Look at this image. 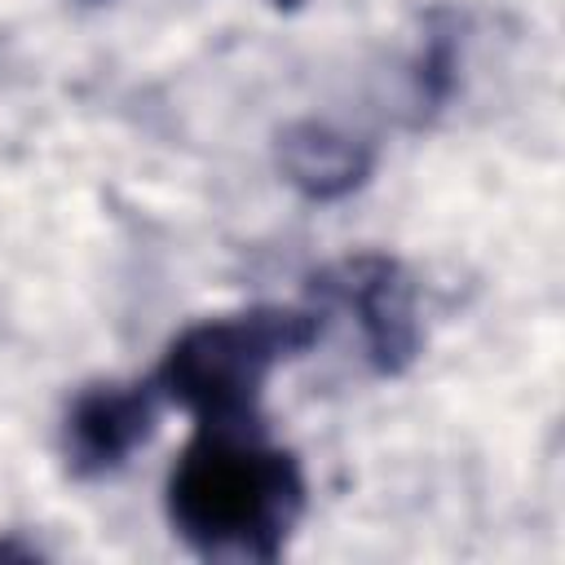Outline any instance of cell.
<instances>
[{
	"mask_svg": "<svg viewBox=\"0 0 565 565\" xmlns=\"http://www.w3.org/2000/svg\"><path fill=\"white\" fill-rule=\"evenodd\" d=\"M322 335V309L256 305L185 327L154 384L168 402L185 406L194 424H260V393L274 366L300 358Z\"/></svg>",
	"mask_w": 565,
	"mask_h": 565,
	"instance_id": "obj_2",
	"label": "cell"
},
{
	"mask_svg": "<svg viewBox=\"0 0 565 565\" xmlns=\"http://www.w3.org/2000/svg\"><path fill=\"white\" fill-rule=\"evenodd\" d=\"M0 561H40V552H35V547H22V543H13V539H4V543H0Z\"/></svg>",
	"mask_w": 565,
	"mask_h": 565,
	"instance_id": "obj_7",
	"label": "cell"
},
{
	"mask_svg": "<svg viewBox=\"0 0 565 565\" xmlns=\"http://www.w3.org/2000/svg\"><path fill=\"white\" fill-rule=\"evenodd\" d=\"M300 516V459L260 424H199L168 477V521L207 561H274Z\"/></svg>",
	"mask_w": 565,
	"mask_h": 565,
	"instance_id": "obj_1",
	"label": "cell"
},
{
	"mask_svg": "<svg viewBox=\"0 0 565 565\" xmlns=\"http://www.w3.org/2000/svg\"><path fill=\"white\" fill-rule=\"evenodd\" d=\"M159 384L154 380H132V384H88L71 411H66V428H62V446H66V463L75 477H106L115 472L137 446L150 441L154 424H159Z\"/></svg>",
	"mask_w": 565,
	"mask_h": 565,
	"instance_id": "obj_4",
	"label": "cell"
},
{
	"mask_svg": "<svg viewBox=\"0 0 565 565\" xmlns=\"http://www.w3.org/2000/svg\"><path fill=\"white\" fill-rule=\"evenodd\" d=\"M274 9H300V0H269Z\"/></svg>",
	"mask_w": 565,
	"mask_h": 565,
	"instance_id": "obj_8",
	"label": "cell"
},
{
	"mask_svg": "<svg viewBox=\"0 0 565 565\" xmlns=\"http://www.w3.org/2000/svg\"><path fill=\"white\" fill-rule=\"evenodd\" d=\"M371 163L375 150L335 124L300 119L278 132V168L313 203L344 199L349 190H358L371 177Z\"/></svg>",
	"mask_w": 565,
	"mask_h": 565,
	"instance_id": "obj_5",
	"label": "cell"
},
{
	"mask_svg": "<svg viewBox=\"0 0 565 565\" xmlns=\"http://www.w3.org/2000/svg\"><path fill=\"white\" fill-rule=\"evenodd\" d=\"M318 309H344L358 318L366 362L380 375H402L419 358V318H415V287L393 256L358 252L322 274H313Z\"/></svg>",
	"mask_w": 565,
	"mask_h": 565,
	"instance_id": "obj_3",
	"label": "cell"
},
{
	"mask_svg": "<svg viewBox=\"0 0 565 565\" xmlns=\"http://www.w3.org/2000/svg\"><path fill=\"white\" fill-rule=\"evenodd\" d=\"M455 66H459L455 31L450 26H433L424 35V49H419V62H415V93H419V102L441 106L450 97V88H455Z\"/></svg>",
	"mask_w": 565,
	"mask_h": 565,
	"instance_id": "obj_6",
	"label": "cell"
}]
</instances>
